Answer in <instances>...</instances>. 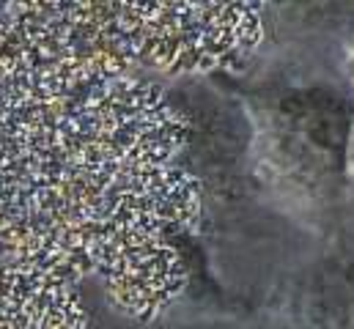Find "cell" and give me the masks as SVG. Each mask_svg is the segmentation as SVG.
<instances>
[{"mask_svg":"<svg viewBox=\"0 0 354 329\" xmlns=\"http://www.w3.org/2000/svg\"><path fill=\"white\" fill-rule=\"evenodd\" d=\"M341 72H344V82H346V91H349V93L354 96V33L349 36V41L344 44Z\"/></svg>","mask_w":354,"mask_h":329,"instance_id":"5","label":"cell"},{"mask_svg":"<svg viewBox=\"0 0 354 329\" xmlns=\"http://www.w3.org/2000/svg\"><path fill=\"white\" fill-rule=\"evenodd\" d=\"M203 181L192 115L91 47L61 3L0 8V308L88 329L83 283L157 321L192 280Z\"/></svg>","mask_w":354,"mask_h":329,"instance_id":"1","label":"cell"},{"mask_svg":"<svg viewBox=\"0 0 354 329\" xmlns=\"http://www.w3.org/2000/svg\"><path fill=\"white\" fill-rule=\"evenodd\" d=\"M91 47L151 77H198L245 66L261 47L259 3H64Z\"/></svg>","mask_w":354,"mask_h":329,"instance_id":"3","label":"cell"},{"mask_svg":"<svg viewBox=\"0 0 354 329\" xmlns=\"http://www.w3.org/2000/svg\"><path fill=\"white\" fill-rule=\"evenodd\" d=\"M352 115V93L322 80L259 85L245 96L253 178L308 228H330L346 200Z\"/></svg>","mask_w":354,"mask_h":329,"instance_id":"2","label":"cell"},{"mask_svg":"<svg viewBox=\"0 0 354 329\" xmlns=\"http://www.w3.org/2000/svg\"><path fill=\"white\" fill-rule=\"evenodd\" d=\"M286 329H354V250L338 247L305 261L280 291Z\"/></svg>","mask_w":354,"mask_h":329,"instance_id":"4","label":"cell"},{"mask_svg":"<svg viewBox=\"0 0 354 329\" xmlns=\"http://www.w3.org/2000/svg\"><path fill=\"white\" fill-rule=\"evenodd\" d=\"M346 178L349 184H354V115L349 126V140H346Z\"/></svg>","mask_w":354,"mask_h":329,"instance_id":"6","label":"cell"}]
</instances>
